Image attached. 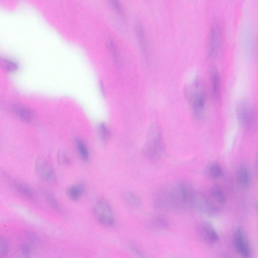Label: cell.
Wrapping results in <instances>:
<instances>
[{"mask_svg":"<svg viewBox=\"0 0 258 258\" xmlns=\"http://www.w3.org/2000/svg\"><path fill=\"white\" fill-rule=\"evenodd\" d=\"M4 66L9 72H14L18 68L17 63L10 60H5L4 61Z\"/></svg>","mask_w":258,"mask_h":258,"instance_id":"26","label":"cell"},{"mask_svg":"<svg viewBox=\"0 0 258 258\" xmlns=\"http://www.w3.org/2000/svg\"><path fill=\"white\" fill-rule=\"evenodd\" d=\"M36 245L27 240L17 250L15 258H31L32 251Z\"/></svg>","mask_w":258,"mask_h":258,"instance_id":"14","label":"cell"},{"mask_svg":"<svg viewBox=\"0 0 258 258\" xmlns=\"http://www.w3.org/2000/svg\"><path fill=\"white\" fill-rule=\"evenodd\" d=\"M148 225L151 229L163 230L168 228L170 226V223L166 218L162 217H156L150 221Z\"/></svg>","mask_w":258,"mask_h":258,"instance_id":"16","label":"cell"},{"mask_svg":"<svg viewBox=\"0 0 258 258\" xmlns=\"http://www.w3.org/2000/svg\"><path fill=\"white\" fill-rule=\"evenodd\" d=\"M199 238L203 242L208 244H214L219 240V236L215 227L207 222L200 223L197 229Z\"/></svg>","mask_w":258,"mask_h":258,"instance_id":"9","label":"cell"},{"mask_svg":"<svg viewBox=\"0 0 258 258\" xmlns=\"http://www.w3.org/2000/svg\"><path fill=\"white\" fill-rule=\"evenodd\" d=\"M219 258H231L227 255H222V256H220Z\"/></svg>","mask_w":258,"mask_h":258,"instance_id":"31","label":"cell"},{"mask_svg":"<svg viewBox=\"0 0 258 258\" xmlns=\"http://www.w3.org/2000/svg\"><path fill=\"white\" fill-rule=\"evenodd\" d=\"M125 199L126 202L133 207H138L141 204L139 198L133 193L128 192L125 195Z\"/></svg>","mask_w":258,"mask_h":258,"instance_id":"24","label":"cell"},{"mask_svg":"<svg viewBox=\"0 0 258 258\" xmlns=\"http://www.w3.org/2000/svg\"><path fill=\"white\" fill-rule=\"evenodd\" d=\"M256 168L257 172L258 174V152L257 154L256 158Z\"/></svg>","mask_w":258,"mask_h":258,"instance_id":"30","label":"cell"},{"mask_svg":"<svg viewBox=\"0 0 258 258\" xmlns=\"http://www.w3.org/2000/svg\"><path fill=\"white\" fill-rule=\"evenodd\" d=\"M9 252V244L4 238L0 239V258H6Z\"/></svg>","mask_w":258,"mask_h":258,"instance_id":"25","label":"cell"},{"mask_svg":"<svg viewBox=\"0 0 258 258\" xmlns=\"http://www.w3.org/2000/svg\"><path fill=\"white\" fill-rule=\"evenodd\" d=\"M111 5L113 6L114 8L118 12L120 15H122L123 11L122 9L120 4L117 1H112Z\"/></svg>","mask_w":258,"mask_h":258,"instance_id":"29","label":"cell"},{"mask_svg":"<svg viewBox=\"0 0 258 258\" xmlns=\"http://www.w3.org/2000/svg\"><path fill=\"white\" fill-rule=\"evenodd\" d=\"M14 111L19 118L25 122H32L35 117L33 111L26 107L16 105L13 107Z\"/></svg>","mask_w":258,"mask_h":258,"instance_id":"13","label":"cell"},{"mask_svg":"<svg viewBox=\"0 0 258 258\" xmlns=\"http://www.w3.org/2000/svg\"><path fill=\"white\" fill-rule=\"evenodd\" d=\"M211 193H212L213 198L217 202L220 204H223L225 202V196L223 191L219 186L217 185L213 186L212 191H211Z\"/></svg>","mask_w":258,"mask_h":258,"instance_id":"22","label":"cell"},{"mask_svg":"<svg viewBox=\"0 0 258 258\" xmlns=\"http://www.w3.org/2000/svg\"><path fill=\"white\" fill-rule=\"evenodd\" d=\"M136 32L141 48L144 53L147 52V45L145 30L140 22L137 23Z\"/></svg>","mask_w":258,"mask_h":258,"instance_id":"19","label":"cell"},{"mask_svg":"<svg viewBox=\"0 0 258 258\" xmlns=\"http://www.w3.org/2000/svg\"><path fill=\"white\" fill-rule=\"evenodd\" d=\"M208 173L211 178L219 179L222 177L223 172L221 165L218 163H214L209 166Z\"/></svg>","mask_w":258,"mask_h":258,"instance_id":"21","label":"cell"},{"mask_svg":"<svg viewBox=\"0 0 258 258\" xmlns=\"http://www.w3.org/2000/svg\"><path fill=\"white\" fill-rule=\"evenodd\" d=\"M75 143L80 157L84 161L87 160L89 157V152L84 141L80 138H76Z\"/></svg>","mask_w":258,"mask_h":258,"instance_id":"18","label":"cell"},{"mask_svg":"<svg viewBox=\"0 0 258 258\" xmlns=\"http://www.w3.org/2000/svg\"><path fill=\"white\" fill-rule=\"evenodd\" d=\"M94 214L104 225L111 226L114 222L113 210L110 203L105 199L98 200L93 208Z\"/></svg>","mask_w":258,"mask_h":258,"instance_id":"5","label":"cell"},{"mask_svg":"<svg viewBox=\"0 0 258 258\" xmlns=\"http://www.w3.org/2000/svg\"><path fill=\"white\" fill-rule=\"evenodd\" d=\"M234 248L242 258H252L253 251L245 232L238 228L233 234Z\"/></svg>","mask_w":258,"mask_h":258,"instance_id":"6","label":"cell"},{"mask_svg":"<svg viewBox=\"0 0 258 258\" xmlns=\"http://www.w3.org/2000/svg\"><path fill=\"white\" fill-rule=\"evenodd\" d=\"M99 136L104 143H107L111 137V131L105 123H101L98 127Z\"/></svg>","mask_w":258,"mask_h":258,"instance_id":"20","label":"cell"},{"mask_svg":"<svg viewBox=\"0 0 258 258\" xmlns=\"http://www.w3.org/2000/svg\"><path fill=\"white\" fill-rule=\"evenodd\" d=\"M145 153L152 160L160 159L165 153V144L157 125H152L150 128L145 146Z\"/></svg>","mask_w":258,"mask_h":258,"instance_id":"4","label":"cell"},{"mask_svg":"<svg viewBox=\"0 0 258 258\" xmlns=\"http://www.w3.org/2000/svg\"><path fill=\"white\" fill-rule=\"evenodd\" d=\"M257 211H258V205H257Z\"/></svg>","mask_w":258,"mask_h":258,"instance_id":"32","label":"cell"},{"mask_svg":"<svg viewBox=\"0 0 258 258\" xmlns=\"http://www.w3.org/2000/svg\"><path fill=\"white\" fill-rule=\"evenodd\" d=\"M83 191L84 186L80 184L70 187L67 191V194L70 199L77 201L80 198Z\"/></svg>","mask_w":258,"mask_h":258,"instance_id":"17","label":"cell"},{"mask_svg":"<svg viewBox=\"0 0 258 258\" xmlns=\"http://www.w3.org/2000/svg\"><path fill=\"white\" fill-rule=\"evenodd\" d=\"M36 169L38 176L46 182L53 184L56 182L55 171L48 161L42 158L37 160Z\"/></svg>","mask_w":258,"mask_h":258,"instance_id":"10","label":"cell"},{"mask_svg":"<svg viewBox=\"0 0 258 258\" xmlns=\"http://www.w3.org/2000/svg\"><path fill=\"white\" fill-rule=\"evenodd\" d=\"M15 189L22 196L26 198L34 200L36 199V195L29 185L20 181H14L13 183Z\"/></svg>","mask_w":258,"mask_h":258,"instance_id":"12","label":"cell"},{"mask_svg":"<svg viewBox=\"0 0 258 258\" xmlns=\"http://www.w3.org/2000/svg\"><path fill=\"white\" fill-rule=\"evenodd\" d=\"M222 31L220 23L215 20L211 28L209 54L210 56H216L219 53L221 45Z\"/></svg>","mask_w":258,"mask_h":258,"instance_id":"8","label":"cell"},{"mask_svg":"<svg viewBox=\"0 0 258 258\" xmlns=\"http://www.w3.org/2000/svg\"><path fill=\"white\" fill-rule=\"evenodd\" d=\"M211 85H212V93L214 98L218 100L221 93V79L218 70L212 68L210 73Z\"/></svg>","mask_w":258,"mask_h":258,"instance_id":"11","label":"cell"},{"mask_svg":"<svg viewBox=\"0 0 258 258\" xmlns=\"http://www.w3.org/2000/svg\"><path fill=\"white\" fill-rule=\"evenodd\" d=\"M58 160L60 163L64 164V165H68L71 162V159L68 156L67 154L64 152H61L58 154Z\"/></svg>","mask_w":258,"mask_h":258,"instance_id":"27","label":"cell"},{"mask_svg":"<svg viewBox=\"0 0 258 258\" xmlns=\"http://www.w3.org/2000/svg\"><path fill=\"white\" fill-rule=\"evenodd\" d=\"M154 203L159 209L167 211L180 210L187 208L176 184L160 187L155 195Z\"/></svg>","mask_w":258,"mask_h":258,"instance_id":"1","label":"cell"},{"mask_svg":"<svg viewBox=\"0 0 258 258\" xmlns=\"http://www.w3.org/2000/svg\"><path fill=\"white\" fill-rule=\"evenodd\" d=\"M189 89L188 97L193 112L197 118L202 119L205 116L206 101L205 85L202 81L196 80Z\"/></svg>","mask_w":258,"mask_h":258,"instance_id":"2","label":"cell"},{"mask_svg":"<svg viewBox=\"0 0 258 258\" xmlns=\"http://www.w3.org/2000/svg\"><path fill=\"white\" fill-rule=\"evenodd\" d=\"M192 207L209 216L216 215L219 211V207L212 200L205 194L201 193L195 194Z\"/></svg>","mask_w":258,"mask_h":258,"instance_id":"7","label":"cell"},{"mask_svg":"<svg viewBox=\"0 0 258 258\" xmlns=\"http://www.w3.org/2000/svg\"><path fill=\"white\" fill-rule=\"evenodd\" d=\"M109 45L111 52L112 53V56H113L114 60L116 61H118V52H117V50L116 49L115 46L114 45V43L112 42H111L109 43Z\"/></svg>","mask_w":258,"mask_h":258,"instance_id":"28","label":"cell"},{"mask_svg":"<svg viewBox=\"0 0 258 258\" xmlns=\"http://www.w3.org/2000/svg\"><path fill=\"white\" fill-rule=\"evenodd\" d=\"M236 114L239 124L245 131L251 133L255 130L257 124L256 112L249 101L242 100L238 103Z\"/></svg>","mask_w":258,"mask_h":258,"instance_id":"3","label":"cell"},{"mask_svg":"<svg viewBox=\"0 0 258 258\" xmlns=\"http://www.w3.org/2000/svg\"><path fill=\"white\" fill-rule=\"evenodd\" d=\"M42 193L47 202H48L53 209L56 211L60 210V206L52 193L45 189L42 190Z\"/></svg>","mask_w":258,"mask_h":258,"instance_id":"23","label":"cell"},{"mask_svg":"<svg viewBox=\"0 0 258 258\" xmlns=\"http://www.w3.org/2000/svg\"><path fill=\"white\" fill-rule=\"evenodd\" d=\"M238 180L240 184L247 188L250 184V176L249 170L244 165H241L238 170Z\"/></svg>","mask_w":258,"mask_h":258,"instance_id":"15","label":"cell"}]
</instances>
